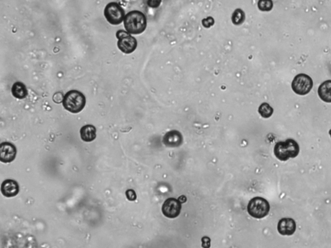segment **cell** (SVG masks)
<instances>
[{"label":"cell","mask_w":331,"mask_h":248,"mask_svg":"<svg viewBox=\"0 0 331 248\" xmlns=\"http://www.w3.org/2000/svg\"><path fill=\"white\" fill-rule=\"evenodd\" d=\"M124 25L126 31L130 34L142 33L146 29V16L141 11H131L125 16Z\"/></svg>","instance_id":"6da1fadb"},{"label":"cell","mask_w":331,"mask_h":248,"mask_svg":"<svg viewBox=\"0 0 331 248\" xmlns=\"http://www.w3.org/2000/svg\"><path fill=\"white\" fill-rule=\"evenodd\" d=\"M274 155L281 161H286L290 158H295L300 153V147L292 139H287L284 142H279L275 145Z\"/></svg>","instance_id":"7a4b0ae2"},{"label":"cell","mask_w":331,"mask_h":248,"mask_svg":"<svg viewBox=\"0 0 331 248\" xmlns=\"http://www.w3.org/2000/svg\"><path fill=\"white\" fill-rule=\"evenodd\" d=\"M86 103V97L81 92L72 90L67 92L62 104L67 111L76 114L84 110Z\"/></svg>","instance_id":"3957f363"},{"label":"cell","mask_w":331,"mask_h":248,"mask_svg":"<svg viewBox=\"0 0 331 248\" xmlns=\"http://www.w3.org/2000/svg\"><path fill=\"white\" fill-rule=\"evenodd\" d=\"M247 209L248 213L252 217L263 219L269 213L270 204L266 199L255 197L248 203Z\"/></svg>","instance_id":"277c9868"},{"label":"cell","mask_w":331,"mask_h":248,"mask_svg":"<svg viewBox=\"0 0 331 248\" xmlns=\"http://www.w3.org/2000/svg\"><path fill=\"white\" fill-rule=\"evenodd\" d=\"M116 36L118 40L117 45L123 53L131 54L137 49V40L128 32L120 30L117 31Z\"/></svg>","instance_id":"5b68a950"},{"label":"cell","mask_w":331,"mask_h":248,"mask_svg":"<svg viewBox=\"0 0 331 248\" xmlns=\"http://www.w3.org/2000/svg\"><path fill=\"white\" fill-rule=\"evenodd\" d=\"M104 16L109 23L117 25L124 20L125 13L124 9L118 3L111 2L105 7Z\"/></svg>","instance_id":"8992f818"},{"label":"cell","mask_w":331,"mask_h":248,"mask_svg":"<svg viewBox=\"0 0 331 248\" xmlns=\"http://www.w3.org/2000/svg\"><path fill=\"white\" fill-rule=\"evenodd\" d=\"M313 82L309 76L300 74L295 76L292 83V90L299 95H306L311 90Z\"/></svg>","instance_id":"52a82bcc"},{"label":"cell","mask_w":331,"mask_h":248,"mask_svg":"<svg viewBox=\"0 0 331 248\" xmlns=\"http://www.w3.org/2000/svg\"><path fill=\"white\" fill-rule=\"evenodd\" d=\"M181 203L179 200L173 198L167 199L163 205V213L166 217L174 219L181 213Z\"/></svg>","instance_id":"ba28073f"},{"label":"cell","mask_w":331,"mask_h":248,"mask_svg":"<svg viewBox=\"0 0 331 248\" xmlns=\"http://www.w3.org/2000/svg\"><path fill=\"white\" fill-rule=\"evenodd\" d=\"M17 150L15 145L10 142H3L0 146V160L3 163L13 162L17 157Z\"/></svg>","instance_id":"9c48e42d"},{"label":"cell","mask_w":331,"mask_h":248,"mask_svg":"<svg viewBox=\"0 0 331 248\" xmlns=\"http://www.w3.org/2000/svg\"><path fill=\"white\" fill-rule=\"evenodd\" d=\"M20 187L17 181L8 179L3 181L1 185V191L4 197L11 198L17 196L19 193Z\"/></svg>","instance_id":"30bf717a"},{"label":"cell","mask_w":331,"mask_h":248,"mask_svg":"<svg viewBox=\"0 0 331 248\" xmlns=\"http://www.w3.org/2000/svg\"><path fill=\"white\" fill-rule=\"evenodd\" d=\"M163 143L166 146L170 148H177L183 143L182 135L178 131H171L165 135Z\"/></svg>","instance_id":"8fae6325"},{"label":"cell","mask_w":331,"mask_h":248,"mask_svg":"<svg viewBox=\"0 0 331 248\" xmlns=\"http://www.w3.org/2000/svg\"><path fill=\"white\" fill-rule=\"evenodd\" d=\"M296 222L290 218H284L280 220L278 225V230L283 235H292L295 233Z\"/></svg>","instance_id":"7c38bea8"},{"label":"cell","mask_w":331,"mask_h":248,"mask_svg":"<svg viewBox=\"0 0 331 248\" xmlns=\"http://www.w3.org/2000/svg\"><path fill=\"white\" fill-rule=\"evenodd\" d=\"M96 130L95 127L92 125H86L83 126L80 130V136L84 142H90L96 138Z\"/></svg>","instance_id":"4fadbf2b"},{"label":"cell","mask_w":331,"mask_h":248,"mask_svg":"<svg viewBox=\"0 0 331 248\" xmlns=\"http://www.w3.org/2000/svg\"><path fill=\"white\" fill-rule=\"evenodd\" d=\"M318 95L324 102L331 103V80H327L320 85Z\"/></svg>","instance_id":"5bb4252c"},{"label":"cell","mask_w":331,"mask_h":248,"mask_svg":"<svg viewBox=\"0 0 331 248\" xmlns=\"http://www.w3.org/2000/svg\"><path fill=\"white\" fill-rule=\"evenodd\" d=\"M12 94L18 99H24L27 96L28 92L25 85L22 82H17L12 87Z\"/></svg>","instance_id":"9a60e30c"},{"label":"cell","mask_w":331,"mask_h":248,"mask_svg":"<svg viewBox=\"0 0 331 248\" xmlns=\"http://www.w3.org/2000/svg\"><path fill=\"white\" fill-rule=\"evenodd\" d=\"M245 13L241 9H236L233 15H232V21L234 25H239L245 21Z\"/></svg>","instance_id":"2e32d148"},{"label":"cell","mask_w":331,"mask_h":248,"mask_svg":"<svg viewBox=\"0 0 331 248\" xmlns=\"http://www.w3.org/2000/svg\"><path fill=\"white\" fill-rule=\"evenodd\" d=\"M260 114L262 117L265 118H269L273 114L274 110L272 107L270 106L267 103H263L260 106L259 110H258Z\"/></svg>","instance_id":"e0dca14e"},{"label":"cell","mask_w":331,"mask_h":248,"mask_svg":"<svg viewBox=\"0 0 331 248\" xmlns=\"http://www.w3.org/2000/svg\"><path fill=\"white\" fill-rule=\"evenodd\" d=\"M258 8L261 11H270L273 8V2L272 0H259Z\"/></svg>","instance_id":"ac0fdd59"},{"label":"cell","mask_w":331,"mask_h":248,"mask_svg":"<svg viewBox=\"0 0 331 248\" xmlns=\"http://www.w3.org/2000/svg\"><path fill=\"white\" fill-rule=\"evenodd\" d=\"M64 98L63 94L60 92H56L53 96H52V100H53L56 104H61L62 102H63Z\"/></svg>","instance_id":"d6986e66"},{"label":"cell","mask_w":331,"mask_h":248,"mask_svg":"<svg viewBox=\"0 0 331 248\" xmlns=\"http://www.w3.org/2000/svg\"><path fill=\"white\" fill-rule=\"evenodd\" d=\"M214 23V20H213V18L212 17H208L207 18H206V19L203 20V21H202L203 25L206 28L212 27V26H213Z\"/></svg>","instance_id":"ffe728a7"},{"label":"cell","mask_w":331,"mask_h":248,"mask_svg":"<svg viewBox=\"0 0 331 248\" xmlns=\"http://www.w3.org/2000/svg\"><path fill=\"white\" fill-rule=\"evenodd\" d=\"M126 195L127 199L130 201H135L137 199V195L133 189H128L126 191Z\"/></svg>","instance_id":"44dd1931"},{"label":"cell","mask_w":331,"mask_h":248,"mask_svg":"<svg viewBox=\"0 0 331 248\" xmlns=\"http://www.w3.org/2000/svg\"><path fill=\"white\" fill-rule=\"evenodd\" d=\"M161 3V0H148V5L149 7L152 8H157L159 7Z\"/></svg>","instance_id":"7402d4cb"},{"label":"cell","mask_w":331,"mask_h":248,"mask_svg":"<svg viewBox=\"0 0 331 248\" xmlns=\"http://www.w3.org/2000/svg\"><path fill=\"white\" fill-rule=\"evenodd\" d=\"M202 243H203V248H209L211 247V239L209 237H204L202 239Z\"/></svg>","instance_id":"603a6c76"},{"label":"cell","mask_w":331,"mask_h":248,"mask_svg":"<svg viewBox=\"0 0 331 248\" xmlns=\"http://www.w3.org/2000/svg\"><path fill=\"white\" fill-rule=\"evenodd\" d=\"M187 198L185 196H181L179 197V201H180L181 203H185L187 201Z\"/></svg>","instance_id":"cb8c5ba5"}]
</instances>
